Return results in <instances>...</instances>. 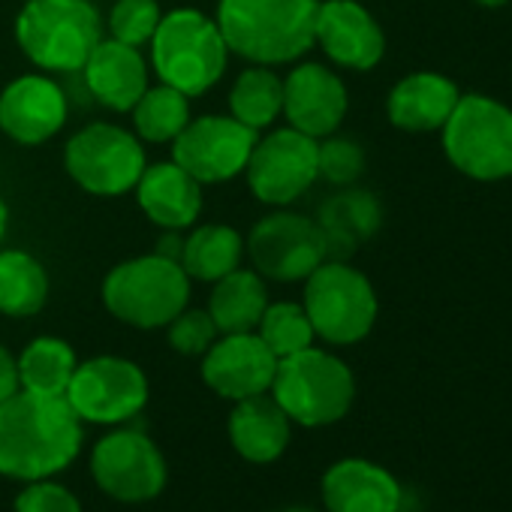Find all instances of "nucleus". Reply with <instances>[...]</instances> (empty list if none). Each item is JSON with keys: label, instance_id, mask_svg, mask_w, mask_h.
<instances>
[{"label": "nucleus", "instance_id": "1", "mask_svg": "<svg viewBox=\"0 0 512 512\" xmlns=\"http://www.w3.org/2000/svg\"><path fill=\"white\" fill-rule=\"evenodd\" d=\"M82 419L64 395L19 389L0 404V473L22 482L52 479L82 449Z\"/></svg>", "mask_w": 512, "mask_h": 512}, {"label": "nucleus", "instance_id": "2", "mask_svg": "<svg viewBox=\"0 0 512 512\" xmlns=\"http://www.w3.org/2000/svg\"><path fill=\"white\" fill-rule=\"evenodd\" d=\"M320 0H220L217 28L229 52L260 64H293L317 43Z\"/></svg>", "mask_w": 512, "mask_h": 512}, {"label": "nucleus", "instance_id": "3", "mask_svg": "<svg viewBox=\"0 0 512 512\" xmlns=\"http://www.w3.org/2000/svg\"><path fill=\"white\" fill-rule=\"evenodd\" d=\"M148 46L151 67L160 82L187 97L208 94L220 82L229 61V46L217 22L187 7L163 16Z\"/></svg>", "mask_w": 512, "mask_h": 512}, {"label": "nucleus", "instance_id": "4", "mask_svg": "<svg viewBox=\"0 0 512 512\" xmlns=\"http://www.w3.org/2000/svg\"><path fill=\"white\" fill-rule=\"evenodd\" d=\"M16 40L46 73H82L103 40V25L88 0H28L16 19Z\"/></svg>", "mask_w": 512, "mask_h": 512}, {"label": "nucleus", "instance_id": "5", "mask_svg": "<svg viewBox=\"0 0 512 512\" xmlns=\"http://www.w3.org/2000/svg\"><path fill=\"white\" fill-rule=\"evenodd\" d=\"M100 296L115 320L133 329H163L187 308L190 278L181 263L148 253L118 263L106 275Z\"/></svg>", "mask_w": 512, "mask_h": 512}, {"label": "nucleus", "instance_id": "6", "mask_svg": "<svg viewBox=\"0 0 512 512\" xmlns=\"http://www.w3.org/2000/svg\"><path fill=\"white\" fill-rule=\"evenodd\" d=\"M269 392L296 425L323 428L347 416L356 398V380L338 356L308 347L278 359Z\"/></svg>", "mask_w": 512, "mask_h": 512}, {"label": "nucleus", "instance_id": "7", "mask_svg": "<svg viewBox=\"0 0 512 512\" xmlns=\"http://www.w3.org/2000/svg\"><path fill=\"white\" fill-rule=\"evenodd\" d=\"M443 130L449 163L476 181H500L512 175V109L470 94L452 109Z\"/></svg>", "mask_w": 512, "mask_h": 512}, {"label": "nucleus", "instance_id": "8", "mask_svg": "<svg viewBox=\"0 0 512 512\" xmlns=\"http://www.w3.org/2000/svg\"><path fill=\"white\" fill-rule=\"evenodd\" d=\"M302 308L314 335L335 347L359 344L377 323V293L371 281L341 260H323L305 278Z\"/></svg>", "mask_w": 512, "mask_h": 512}, {"label": "nucleus", "instance_id": "9", "mask_svg": "<svg viewBox=\"0 0 512 512\" xmlns=\"http://www.w3.org/2000/svg\"><path fill=\"white\" fill-rule=\"evenodd\" d=\"M64 166L85 193L121 196L136 187L148 163L139 136L118 124L97 121L67 142Z\"/></svg>", "mask_w": 512, "mask_h": 512}, {"label": "nucleus", "instance_id": "10", "mask_svg": "<svg viewBox=\"0 0 512 512\" xmlns=\"http://www.w3.org/2000/svg\"><path fill=\"white\" fill-rule=\"evenodd\" d=\"M82 422L121 425L139 416L148 404L145 371L121 356H97L76 365V374L64 392Z\"/></svg>", "mask_w": 512, "mask_h": 512}, {"label": "nucleus", "instance_id": "11", "mask_svg": "<svg viewBox=\"0 0 512 512\" xmlns=\"http://www.w3.org/2000/svg\"><path fill=\"white\" fill-rule=\"evenodd\" d=\"M244 175L256 199L284 208L305 196L311 184L320 178L317 139L293 127L272 130L269 136L260 133L244 166Z\"/></svg>", "mask_w": 512, "mask_h": 512}, {"label": "nucleus", "instance_id": "12", "mask_svg": "<svg viewBox=\"0 0 512 512\" xmlns=\"http://www.w3.org/2000/svg\"><path fill=\"white\" fill-rule=\"evenodd\" d=\"M247 253L256 272L281 284L305 281L323 260H329L320 223L293 211H278L256 223L247 238Z\"/></svg>", "mask_w": 512, "mask_h": 512}, {"label": "nucleus", "instance_id": "13", "mask_svg": "<svg viewBox=\"0 0 512 512\" xmlns=\"http://www.w3.org/2000/svg\"><path fill=\"white\" fill-rule=\"evenodd\" d=\"M91 473L100 491L121 503H148L166 488V458L136 428L106 434L91 452Z\"/></svg>", "mask_w": 512, "mask_h": 512}, {"label": "nucleus", "instance_id": "14", "mask_svg": "<svg viewBox=\"0 0 512 512\" xmlns=\"http://www.w3.org/2000/svg\"><path fill=\"white\" fill-rule=\"evenodd\" d=\"M260 133L232 115L190 118L172 142V160L199 184H223L244 172Z\"/></svg>", "mask_w": 512, "mask_h": 512}, {"label": "nucleus", "instance_id": "15", "mask_svg": "<svg viewBox=\"0 0 512 512\" xmlns=\"http://www.w3.org/2000/svg\"><path fill=\"white\" fill-rule=\"evenodd\" d=\"M278 371V356L256 332L220 335L202 356V380L226 401L266 395Z\"/></svg>", "mask_w": 512, "mask_h": 512}, {"label": "nucleus", "instance_id": "16", "mask_svg": "<svg viewBox=\"0 0 512 512\" xmlns=\"http://www.w3.org/2000/svg\"><path fill=\"white\" fill-rule=\"evenodd\" d=\"M67 94L49 76H19L0 91V133L19 145H43L67 124Z\"/></svg>", "mask_w": 512, "mask_h": 512}, {"label": "nucleus", "instance_id": "17", "mask_svg": "<svg viewBox=\"0 0 512 512\" xmlns=\"http://www.w3.org/2000/svg\"><path fill=\"white\" fill-rule=\"evenodd\" d=\"M347 88L323 64H299L284 79V118L293 130L326 139L332 136L347 115Z\"/></svg>", "mask_w": 512, "mask_h": 512}, {"label": "nucleus", "instance_id": "18", "mask_svg": "<svg viewBox=\"0 0 512 512\" xmlns=\"http://www.w3.org/2000/svg\"><path fill=\"white\" fill-rule=\"evenodd\" d=\"M317 43L344 70H371L386 52L383 28L356 0H320Z\"/></svg>", "mask_w": 512, "mask_h": 512}, {"label": "nucleus", "instance_id": "19", "mask_svg": "<svg viewBox=\"0 0 512 512\" xmlns=\"http://www.w3.org/2000/svg\"><path fill=\"white\" fill-rule=\"evenodd\" d=\"M329 512H401L404 491L398 479L365 458H344L323 476Z\"/></svg>", "mask_w": 512, "mask_h": 512}, {"label": "nucleus", "instance_id": "20", "mask_svg": "<svg viewBox=\"0 0 512 512\" xmlns=\"http://www.w3.org/2000/svg\"><path fill=\"white\" fill-rule=\"evenodd\" d=\"M88 91L112 112H130L148 91V61L136 46L100 40L82 67Z\"/></svg>", "mask_w": 512, "mask_h": 512}, {"label": "nucleus", "instance_id": "21", "mask_svg": "<svg viewBox=\"0 0 512 512\" xmlns=\"http://www.w3.org/2000/svg\"><path fill=\"white\" fill-rule=\"evenodd\" d=\"M293 437V419L281 410V404L266 395H253L235 401L229 413V440L232 449L253 464L278 461Z\"/></svg>", "mask_w": 512, "mask_h": 512}, {"label": "nucleus", "instance_id": "22", "mask_svg": "<svg viewBox=\"0 0 512 512\" xmlns=\"http://www.w3.org/2000/svg\"><path fill=\"white\" fill-rule=\"evenodd\" d=\"M136 202L163 229H187L202 211V184L184 172L175 160L145 166L136 181Z\"/></svg>", "mask_w": 512, "mask_h": 512}, {"label": "nucleus", "instance_id": "23", "mask_svg": "<svg viewBox=\"0 0 512 512\" xmlns=\"http://www.w3.org/2000/svg\"><path fill=\"white\" fill-rule=\"evenodd\" d=\"M458 100H461V94H458L455 82H449L446 76L410 73L407 79H401L392 88L386 112L398 130L428 133V130H440L449 121Z\"/></svg>", "mask_w": 512, "mask_h": 512}, {"label": "nucleus", "instance_id": "24", "mask_svg": "<svg viewBox=\"0 0 512 512\" xmlns=\"http://www.w3.org/2000/svg\"><path fill=\"white\" fill-rule=\"evenodd\" d=\"M266 308H269L266 278L250 269H235L226 278L214 281L208 299V314L220 335L256 332Z\"/></svg>", "mask_w": 512, "mask_h": 512}, {"label": "nucleus", "instance_id": "25", "mask_svg": "<svg viewBox=\"0 0 512 512\" xmlns=\"http://www.w3.org/2000/svg\"><path fill=\"white\" fill-rule=\"evenodd\" d=\"M241 256H244V238L238 235V229L226 223H205L196 226L193 235L184 241L181 269L187 272L190 281L214 284L229 272L241 269Z\"/></svg>", "mask_w": 512, "mask_h": 512}, {"label": "nucleus", "instance_id": "26", "mask_svg": "<svg viewBox=\"0 0 512 512\" xmlns=\"http://www.w3.org/2000/svg\"><path fill=\"white\" fill-rule=\"evenodd\" d=\"M49 299V275L37 256L25 250H0V314L34 317Z\"/></svg>", "mask_w": 512, "mask_h": 512}, {"label": "nucleus", "instance_id": "27", "mask_svg": "<svg viewBox=\"0 0 512 512\" xmlns=\"http://www.w3.org/2000/svg\"><path fill=\"white\" fill-rule=\"evenodd\" d=\"M76 350L64 338H34L16 359L19 386L40 395H64L76 374Z\"/></svg>", "mask_w": 512, "mask_h": 512}, {"label": "nucleus", "instance_id": "28", "mask_svg": "<svg viewBox=\"0 0 512 512\" xmlns=\"http://www.w3.org/2000/svg\"><path fill=\"white\" fill-rule=\"evenodd\" d=\"M229 112L256 133L269 130L284 115V79L260 64L244 70L229 91Z\"/></svg>", "mask_w": 512, "mask_h": 512}, {"label": "nucleus", "instance_id": "29", "mask_svg": "<svg viewBox=\"0 0 512 512\" xmlns=\"http://www.w3.org/2000/svg\"><path fill=\"white\" fill-rule=\"evenodd\" d=\"M130 112H133L136 136L142 142L166 145V142H175V136L187 127L190 97L160 82L148 88Z\"/></svg>", "mask_w": 512, "mask_h": 512}, {"label": "nucleus", "instance_id": "30", "mask_svg": "<svg viewBox=\"0 0 512 512\" xmlns=\"http://www.w3.org/2000/svg\"><path fill=\"white\" fill-rule=\"evenodd\" d=\"M377 223H380L377 202L371 199V193H359V190L326 202L320 217V229L326 235L329 253H335L338 244H344V250H353L362 238H368L377 229Z\"/></svg>", "mask_w": 512, "mask_h": 512}, {"label": "nucleus", "instance_id": "31", "mask_svg": "<svg viewBox=\"0 0 512 512\" xmlns=\"http://www.w3.org/2000/svg\"><path fill=\"white\" fill-rule=\"evenodd\" d=\"M256 335L266 341V347L278 356L287 359L293 353H302L308 347H314V326L305 314L302 305L296 302H275L263 311L260 326H256Z\"/></svg>", "mask_w": 512, "mask_h": 512}, {"label": "nucleus", "instance_id": "32", "mask_svg": "<svg viewBox=\"0 0 512 512\" xmlns=\"http://www.w3.org/2000/svg\"><path fill=\"white\" fill-rule=\"evenodd\" d=\"M163 13L157 0H115V7L109 13V34L118 43L127 46H148Z\"/></svg>", "mask_w": 512, "mask_h": 512}, {"label": "nucleus", "instance_id": "33", "mask_svg": "<svg viewBox=\"0 0 512 512\" xmlns=\"http://www.w3.org/2000/svg\"><path fill=\"white\" fill-rule=\"evenodd\" d=\"M169 347L178 350L181 356H205V350L220 338L214 320L208 311L199 308H184L169 326H166Z\"/></svg>", "mask_w": 512, "mask_h": 512}, {"label": "nucleus", "instance_id": "34", "mask_svg": "<svg viewBox=\"0 0 512 512\" xmlns=\"http://www.w3.org/2000/svg\"><path fill=\"white\" fill-rule=\"evenodd\" d=\"M317 163L320 175L332 184H353L365 169V154L353 139L344 136H326L323 145H317Z\"/></svg>", "mask_w": 512, "mask_h": 512}, {"label": "nucleus", "instance_id": "35", "mask_svg": "<svg viewBox=\"0 0 512 512\" xmlns=\"http://www.w3.org/2000/svg\"><path fill=\"white\" fill-rule=\"evenodd\" d=\"M16 512H82V503L67 485L55 479H37L28 482V488L16 497Z\"/></svg>", "mask_w": 512, "mask_h": 512}, {"label": "nucleus", "instance_id": "36", "mask_svg": "<svg viewBox=\"0 0 512 512\" xmlns=\"http://www.w3.org/2000/svg\"><path fill=\"white\" fill-rule=\"evenodd\" d=\"M19 368H16V359L13 353L0 344V404H4L7 398H13L19 392Z\"/></svg>", "mask_w": 512, "mask_h": 512}, {"label": "nucleus", "instance_id": "37", "mask_svg": "<svg viewBox=\"0 0 512 512\" xmlns=\"http://www.w3.org/2000/svg\"><path fill=\"white\" fill-rule=\"evenodd\" d=\"M154 253L166 256V260H175V263H181V253H184V241H181V238L175 235V229H166V235L160 238V247H157Z\"/></svg>", "mask_w": 512, "mask_h": 512}, {"label": "nucleus", "instance_id": "38", "mask_svg": "<svg viewBox=\"0 0 512 512\" xmlns=\"http://www.w3.org/2000/svg\"><path fill=\"white\" fill-rule=\"evenodd\" d=\"M7 226H10V208H7L4 196H0V241L7 235Z\"/></svg>", "mask_w": 512, "mask_h": 512}, {"label": "nucleus", "instance_id": "39", "mask_svg": "<svg viewBox=\"0 0 512 512\" xmlns=\"http://www.w3.org/2000/svg\"><path fill=\"white\" fill-rule=\"evenodd\" d=\"M479 4H485V7H500V4H506V0H479Z\"/></svg>", "mask_w": 512, "mask_h": 512}, {"label": "nucleus", "instance_id": "40", "mask_svg": "<svg viewBox=\"0 0 512 512\" xmlns=\"http://www.w3.org/2000/svg\"><path fill=\"white\" fill-rule=\"evenodd\" d=\"M284 512H314V509H308V506H290V509H284Z\"/></svg>", "mask_w": 512, "mask_h": 512}]
</instances>
